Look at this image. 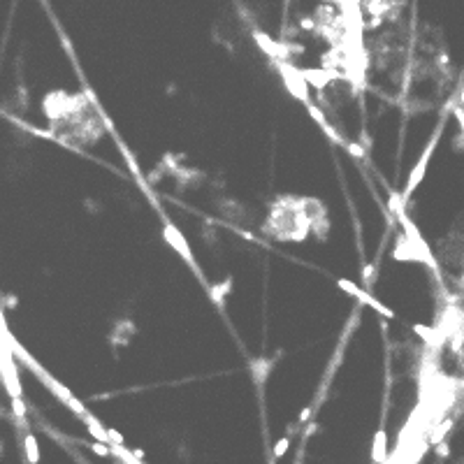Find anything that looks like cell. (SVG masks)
I'll list each match as a JSON object with an SVG mask.
<instances>
[{"label": "cell", "mask_w": 464, "mask_h": 464, "mask_svg": "<svg viewBox=\"0 0 464 464\" xmlns=\"http://www.w3.org/2000/svg\"><path fill=\"white\" fill-rule=\"evenodd\" d=\"M232 290V279H225L223 283H216L209 288V297L214 299V304L218 306V309H223V304H225V295Z\"/></svg>", "instance_id": "52a82bcc"}, {"label": "cell", "mask_w": 464, "mask_h": 464, "mask_svg": "<svg viewBox=\"0 0 464 464\" xmlns=\"http://www.w3.org/2000/svg\"><path fill=\"white\" fill-rule=\"evenodd\" d=\"M443 126H446V121H439V126H436V130H434L432 139H430V144L425 147V151H422V156L418 158V163L413 165L411 174H409V181H406V186H404V190H401V200L406 202L409 198H411V193L415 188H418V183H420L422 179H425V172H427V165H430V160H432L434 151H436V147H439V139H441V133H443Z\"/></svg>", "instance_id": "6da1fadb"}, {"label": "cell", "mask_w": 464, "mask_h": 464, "mask_svg": "<svg viewBox=\"0 0 464 464\" xmlns=\"http://www.w3.org/2000/svg\"><path fill=\"white\" fill-rule=\"evenodd\" d=\"M253 37L258 40V44L263 47V51H267L269 56H274V58H285V56H288V49H285V47L276 44L274 40H267V35H263L260 31H255Z\"/></svg>", "instance_id": "5b68a950"}, {"label": "cell", "mask_w": 464, "mask_h": 464, "mask_svg": "<svg viewBox=\"0 0 464 464\" xmlns=\"http://www.w3.org/2000/svg\"><path fill=\"white\" fill-rule=\"evenodd\" d=\"M306 112H309V114H311V118H314V121H316L318 126L323 128V130H325L327 135H330V137L334 139V142H337V144H346V142H344V139L339 137L337 133H334V130H332V128H330V123H327L325 114H323V112H320V109H318V107L314 105V102H309V105H306Z\"/></svg>", "instance_id": "8992f818"}, {"label": "cell", "mask_w": 464, "mask_h": 464, "mask_svg": "<svg viewBox=\"0 0 464 464\" xmlns=\"http://www.w3.org/2000/svg\"><path fill=\"white\" fill-rule=\"evenodd\" d=\"M450 427H453V420H446L443 425H439V427L434 430V434H432V443H439V441H441V439H443V434L448 432Z\"/></svg>", "instance_id": "30bf717a"}, {"label": "cell", "mask_w": 464, "mask_h": 464, "mask_svg": "<svg viewBox=\"0 0 464 464\" xmlns=\"http://www.w3.org/2000/svg\"><path fill=\"white\" fill-rule=\"evenodd\" d=\"M107 436H109V443H116V446H123V434H118L116 430H107Z\"/></svg>", "instance_id": "5bb4252c"}, {"label": "cell", "mask_w": 464, "mask_h": 464, "mask_svg": "<svg viewBox=\"0 0 464 464\" xmlns=\"http://www.w3.org/2000/svg\"><path fill=\"white\" fill-rule=\"evenodd\" d=\"M12 411L17 418H23L26 415V404H23L21 397H12Z\"/></svg>", "instance_id": "8fae6325"}, {"label": "cell", "mask_w": 464, "mask_h": 464, "mask_svg": "<svg viewBox=\"0 0 464 464\" xmlns=\"http://www.w3.org/2000/svg\"><path fill=\"white\" fill-rule=\"evenodd\" d=\"M23 448H26V457H28V462L31 464H37L40 462V448H37V439H35V434H26V439H23Z\"/></svg>", "instance_id": "ba28073f"}, {"label": "cell", "mask_w": 464, "mask_h": 464, "mask_svg": "<svg viewBox=\"0 0 464 464\" xmlns=\"http://www.w3.org/2000/svg\"><path fill=\"white\" fill-rule=\"evenodd\" d=\"M309 418H311V409H309V406H306L304 411L299 413V422H306V420H309Z\"/></svg>", "instance_id": "e0dca14e"}, {"label": "cell", "mask_w": 464, "mask_h": 464, "mask_svg": "<svg viewBox=\"0 0 464 464\" xmlns=\"http://www.w3.org/2000/svg\"><path fill=\"white\" fill-rule=\"evenodd\" d=\"M434 446H436V455H441V457H446V455H448V443H441V441H439V443H434Z\"/></svg>", "instance_id": "2e32d148"}, {"label": "cell", "mask_w": 464, "mask_h": 464, "mask_svg": "<svg viewBox=\"0 0 464 464\" xmlns=\"http://www.w3.org/2000/svg\"><path fill=\"white\" fill-rule=\"evenodd\" d=\"M362 279H365V283H367V285L374 283V279H376V263L367 265V267L362 269Z\"/></svg>", "instance_id": "7c38bea8"}, {"label": "cell", "mask_w": 464, "mask_h": 464, "mask_svg": "<svg viewBox=\"0 0 464 464\" xmlns=\"http://www.w3.org/2000/svg\"><path fill=\"white\" fill-rule=\"evenodd\" d=\"M344 147H346L348 151H350V153L355 156V158H365V151H362V149H360L358 144H344Z\"/></svg>", "instance_id": "9a60e30c"}, {"label": "cell", "mask_w": 464, "mask_h": 464, "mask_svg": "<svg viewBox=\"0 0 464 464\" xmlns=\"http://www.w3.org/2000/svg\"><path fill=\"white\" fill-rule=\"evenodd\" d=\"M88 446H91V450H93V453L102 455V457H109V455H112V453H109V446H107V443H98V441H95V443H88Z\"/></svg>", "instance_id": "4fadbf2b"}, {"label": "cell", "mask_w": 464, "mask_h": 464, "mask_svg": "<svg viewBox=\"0 0 464 464\" xmlns=\"http://www.w3.org/2000/svg\"><path fill=\"white\" fill-rule=\"evenodd\" d=\"M388 457V434L385 430H379L374 434V441H371V460L376 464H383Z\"/></svg>", "instance_id": "277c9868"}, {"label": "cell", "mask_w": 464, "mask_h": 464, "mask_svg": "<svg viewBox=\"0 0 464 464\" xmlns=\"http://www.w3.org/2000/svg\"><path fill=\"white\" fill-rule=\"evenodd\" d=\"M337 285L344 290V293H348V295H353L355 299H358L360 304H365V306H371L376 314H381V316H385V318H395V314H392L388 306H383L376 299V297H371L367 290H362V288H358V285L353 283L350 279H337Z\"/></svg>", "instance_id": "3957f363"}, {"label": "cell", "mask_w": 464, "mask_h": 464, "mask_svg": "<svg viewBox=\"0 0 464 464\" xmlns=\"http://www.w3.org/2000/svg\"><path fill=\"white\" fill-rule=\"evenodd\" d=\"M163 237H165V242L172 246V249H177V253L186 260V263L190 265V269L198 274V279H202V274H200V265H198V260L193 258V253H190V246H188V242H186V237L181 234V230L174 225V223H169V221H165V225H163Z\"/></svg>", "instance_id": "7a4b0ae2"}, {"label": "cell", "mask_w": 464, "mask_h": 464, "mask_svg": "<svg viewBox=\"0 0 464 464\" xmlns=\"http://www.w3.org/2000/svg\"><path fill=\"white\" fill-rule=\"evenodd\" d=\"M302 28L304 31H314V19H302Z\"/></svg>", "instance_id": "ac0fdd59"}, {"label": "cell", "mask_w": 464, "mask_h": 464, "mask_svg": "<svg viewBox=\"0 0 464 464\" xmlns=\"http://www.w3.org/2000/svg\"><path fill=\"white\" fill-rule=\"evenodd\" d=\"M288 448H290V436L285 434V436H281V439L276 441V446H274V457H276V460H281Z\"/></svg>", "instance_id": "9c48e42d"}]
</instances>
